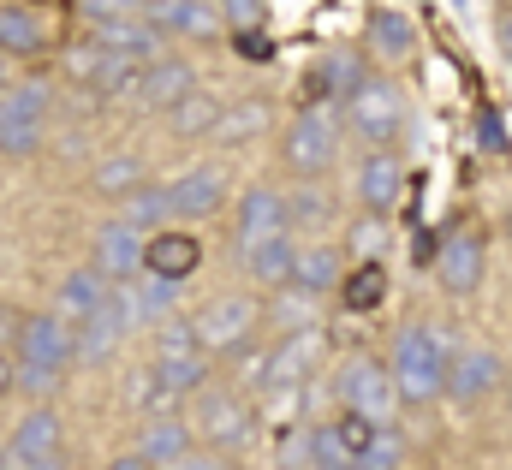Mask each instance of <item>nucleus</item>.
<instances>
[{"mask_svg":"<svg viewBox=\"0 0 512 470\" xmlns=\"http://www.w3.org/2000/svg\"><path fill=\"white\" fill-rule=\"evenodd\" d=\"M447 340L435 328H399L393 340V357H387V375H393V393L399 405H435L441 387H447Z\"/></svg>","mask_w":512,"mask_h":470,"instance_id":"f257e3e1","label":"nucleus"},{"mask_svg":"<svg viewBox=\"0 0 512 470\" xmlns=\"http://www.w3.org/2000/svg\"><path fill=\"white\" fill-rule=\"evenodd\" d=\"M72 363H78V340H72V328H66L54 310H48V316H24L18 346H12V375H18V387H54Z\"/></svg>","mask_w":512,"mask_h":470,"instance_id":"f03ea898","label":"nucleus"},{"mask_svg":"<svg viewBox=\"0 0 512 470\" xmlns=\"http://www.w3.org/2000/svg\"><path fill=\"white\" fill-rule=\"evenodd\" d=\"M48 108H54L48 78H18V84L0 90V155H6V161H30V155L42 149Z\"/></svg>","mask_w":512,"mask_h":470,"instance_id":"7ed1b4c3","label":"nucleus"},{"mask_svg":"<svg viewBox=\"0 0 512 470\" xmlns=\"http://www.w3.org/2000/svg\"><path fill=\"white\" fill-rule=\"evenodd\" d=\"M340 108H346V125L370 143V155H376V149H393V143L405 137V125H411L405 96H399V84H393V78H364Z\"/></svg>","mask_w":512,"mask_h":470,"instance_id":"20e7f679","label":"nucleus"},{"mask_svg":"<svg viewBox=\"0 0 512 470\" xmlns=\"http://www.w3.org/2000/svg\"><path fill=\"white\" fill-rule=\"evenodd\" d=\"M334 393L346 405V417H364L370 429H393L399 423V393H393V375L376 357H352L340 375H334Z\"/></svg>","mask_w":512,"mask_h":470,"instance_id":"39448f33","label":"nucleus"},{"mask_svg":"<svg viewBox=\"0 0 512 470\" xmlns=\"http://www.w3.org/2000/svg\"><path fill=\"white\" fill-rule=\"evenodd\" d=\"M334 155H340V125H334L328 108H304V114L286 125V167L304 185H316L334 167Z\"/></svg>","mask_w":512,"mask_h":470,"instance_id":"423d86ee","label":"nucleus"},{"mask_svg":"<svg viewBox=\"0 0 512 470\" xmlns=\"http://www.w3.org/2000/svg\"><path fill=\"white\" fill-rule=\"evenodd\" d=\"M191 441H209V447H239L245 441V429H251V411H245V399L233 393V387H203L197 399H191Z\"/></svg>","mask_w":512,"mask_h":470,"instance_id":"0eeeda50","label":"nucleus"},{"mask_svg":"<svg viewBox=\"0 0 512 470\" xmlns=\"http://www.w3.org/2000/svg\"><path fill=\"white\" fill-rule=\"evenodd\" d=\"M256 322H262V310H256L251 298H209V304L197 310V322H191V334H197V352L215 357V352H233V346H245Z\"/></svg>","mask_w":512,"mask_h":470,"instance_id":"6e6552de","label":"nucleus"},{"mask_svg":"<svg viewBox=\"0 0 512 470\" xmlns=\"http://www.w3.org/2000/svg\"><path fill=\"white\" fill-rule=\"evenodd\" d=\"M322 328H304V334H286L274 352L262 357L251 369V387H262V393H286V387H298L316 363H322Z\"/></svg>","mask_w":512,"mask_h":470,"instance_id":"1a4fd4ad","label":"nucleus"},{"mask_svg":"<svg viewBox=\"0 0 512 470\" xmlns=\"http://www.w3.org/2000/svg\"><path fill=\"white\" fill-rule=\"evenodd\" d=\"M435 280L453 292V298H471L477 286H483V238L471 233V227H453V233L435 244Z\"/></svg>","mask_w":512,"mask_h":470,"instance_id":"9d476101","label":"nucleus"},{"mask_svg":"<svg viewBox=\"0 0 512 470\" xmlns=\"http://www.w3.org/2000/svg\"><path fill=\"white\" fill-rule=\"evenodd\" d=\"M399 197H405V161H399L393 149L364 155V161H358V203H364V215L382 221V215L399 209Z\"/></svg>","mask_w":512,"mask_h":470,"instance_id":"9b49d317","label":"nucleus"},{"mask_svg":"<svg viewBox=\"0 0 512 470\" xmlns=\"http://www.w3.org/2000/svg\"><path fill=\"white\" fill-rule=\"evenodd\" d=\"M197 262H203V244H197L191 233H173V227H161V233L143 244V274H149V280L185 286V280L197 274Z\"/></svg>","mask_w":512,"mask_h":470,"instance_id":"f8f14e48","label":"nucleus"},{"mask_svg":"<svg viewBox=\"0 0 512 470\" xmlns=\"http://www.w3.org/2000/svg\"><path fill=\"white\" fill-rule=\"evenodd\" d=\"M143 244L149 238L143 233H131V227H120V221H108L102 233H96V274L108 280V286H131L137 274H143Z\"/></svg>","mask_w":512,"mask_h":470,"instance_id":"ddd939ff","label":"nucleus"},{"mask_svg":"<svg viewBox=\"0 0 512 470\" xmlns=\"http://www.w3.org/2000/svg\"><path fill=\"white\" fill-rule=\"evenodd\" d=\"M191 90H197V72H191L179 54H161V60H149V66H143V78H137V102H143L149 114H167V108H179Z\"/></svg>","mask_w":512,"mask_h":470,"instance_id":"4468645a","label":"nucleus"},{"mask_svg":"<svg viewBox=\"0 0 512 470\" xmlns=\"http://www.w3.org/2000/svg\"><path fill=\"white\" fill-rule=\"evenodd\" d=\"M167 203H173L179 221H203V215H215V209L227 203V173L203 161V167H191V173H179V179L167 185Z\"/></svg>","mask_w":512,"mask_h":470,"instance_id":"2eb2a0df","label":"nucleus"},{"mask_svg":"<svg viewBox=\"0 0 512 470\" xmlns=\"http://www.w3.org/2000/svg\"><path fill=\"white\" fill-rule=\"evenodd\" d=\"M507 381V363L495 352H459L447 357V399H459V405H477V399H489L495 387Z\"/></svg>","mask_w":512,"mask_h":470,"instance_id":"dca6fc26","label":"nucleus"},{"mask_svg":"<svg viewBox=\"0 0 512 470\" xmlns=\"http://www.w3.org/2000/svg\"><path fill=\"white\" fill-rule=\"evenodd\" d=\"M370 72H364V60L352 54V48H334V54H322L310 72H304V96L322 108V102H346L358 84H364Z\"/></svg>","mask_w":512,"mask_h":470,"instance_id":"f3484780","label":"nucleus"},{"mask_svg":"<svg viewBox=\"0 0 512 470\" xmlns=\"http://www.w3.org/2000/svg\"><path fill=\"white\" fill-rule=\"evenodd\" d=\"M108 280L96 274V268H72L60 286H54V316L66 322V328H84L90 316H102V304H108Z\"/></svg>","mask_w":512,"mask_h":470,"instance_id":"a211bd4d","label":"nucleus"},{"mask_svg":"<svg viewBox=\"0 0 512 470\" xmlns=\"http://www.w3.org/2000/svg\"><path fill=\"white\" fill-rule=\"evenodd\" d=\"M137 459L149 470H167V465H179V459H191V423H185L179 411L149 417L143 435H137Z\"/></svg>","mask_w":512,"mask_h":470,"instance_id":"6ab92c4d","label":"nucleus"},{"mask_svg":"<svg viewBox=\"0 0 512 470\" xmlns=\"http://www.w3.org/2000/svg\"><path fill=\"white\" fill-rule=\"evenodd\" d=\"M340 280H346V256H340L334 244H298L292 292H304V298H316V304H322V292H334Z\"/></svg>","mask_w":512,"mask_h":470,"instance_id":"aec40b11","label":"nucleus"},{"mask_svg":"<svg viewBox=\"0 0 512 470\" xmlns=\"http://www.w3.org/2000/svg\"><path fill=\"white\" fill-rule=\"evenodd\" d=\"M48 453H66V429L54 411H24L12 441H6V465H24V459H48Z\"/></svg>","mask_w":512,"mask_h":470,"instance_id":"412c9836","label":"nucleus"},{"mask_svg":"<svg viewBox=\"0 0 512 470\" xmlns=\"http://www.w3.org/2000/svg\"><path fill=\"white\" fill-rule=\"evenodd\" d=\"M149 381H155V393H161V405L173 411L185 393H203L209 387V357L203 352H185V357H155L149 363Z\"/></svg>","mask_w":512,"mask_h":470,"instance_id":"4be33fe9","label":"nucleus"},{"mask_svg":"<svg viewBox=\"0 0 512 470\" xmlns=\"http://www.w3.org/2000/svg\"><path fill=\"white\" fill-rule=\"evenodd\" d=\"M274 233H286V197L268 191V185H251L239 197V250H251V244H262Z\"/></svg>","mask_w":512,"mask_h":470,"instance_id":"5701e85b","label":"nucleus"},{"mask_svg":"<svg viewBox=\"0 0 512 470\" xmlns=\"http://www.w3.org/2000/svg\"><path fill=\"white\" fill-rule=\"evenodd\" d=\"M245 256V274H251L256 286H268V292H280V286H292V262H298V238L292 233H274L251 244V250H239Z\"/></svg>","mask_w":512,"mask_h":470,"instance_id":"b1692460","label":"nucleus"},{"mask_svg":"<svg viewBox=\"0 0 512 470\" xmlns=\"http://www.w3.org/2000/svg\"><path fill=\"white\" fill-rule=\"evenodd\" d=\"M48 24L30 12V6H0V60L12 54V60H36V54H48Z\"/></svg>","mask_w":512,"mask_h":470,"instance_id":"393cba45","label":"nucleus"},{"mask_svg":"<svg viewBox=\"0 0 512 470\" xmlns=\"http://www.w3.org/2000/svg\"><path fill=\"white\" fill-rule=\"evenodd\" d=\"M370 48L382 54V60H405L411 48H417V30H411V18L399 12V6H370Z\"/></svg>","mask_w":512,"mask_h":470,"instance_id":"a878e982","label":"nucleus"},{"mask_svg":"<svg viewBox=\"0 0 512 470\" xmlns=\"http://www.w3.org/2000/svg\"><path fill=\"white\" fill-rule=\"evenodd\" d=\"M120 227H131V233L155 238L161 233V221H173V203H167V185H143V191H131L126 203H120V215H114Z\"/></svg>","mask_w":512,"mask_h":470,"instance_id":"bb28decb","label":"nucleus"},{"mask_svg":"<svg viewBox=\"0 0 512 470\" xmlns=\"http://www.w3.org/2000/svg\"><path fill=\"white\" fill-rule=\"evenodd\" d=\"M387 298V268L382 262H364V268H346V280H340V304L352 310V316H364V310H376Z\"/></svg>","mask_w":512,"mask_h":470,"instance_id":"cd10ccee","label":"nucleus"},{"mask_svg":"<svg viewBox=\"0 0 512 470\" xmlns=\"http://www.w3.org/2000/svg\"><path fill=\"white\" fill-rule=\"evenodd\" d=\"M143 185H149V179H143V161H137V155H108V161L90 173V191H96V197H120V203H126L131 191H143Z\"/></svg>","mask_w":512,"mask_h":470,"instance_id":"c85d7f7f","label":"nucleus"},{"mask_svg":"<svg viewBox=\"0 0 512 470\" xmlns=\"http://www.w3.org/2000/svg\"><path fill=\"white\" fill-rule=\"evenodd\" d=\"M268 119H274V108H268L262 96H251V102H233V108H221L215 137H221V143H251V137H262V131H268Z\"/></svg>","mask_w":512,"mask_h":470,"instance_id":"c756f323","label":"nucleus"},{"mask_svg":"<svg viewBox=\"0 0 512 470\" xmlns=\"http://www.w3.org/2000/svg\"><path fill=\"white\" fill-rule=\"evenodd\" d=\"M334 221V203H328V191L322 185H298L292 197H286V233L298 227V233H322Z\"/></svg>","mask_w":512,"mask_h":470,"instance_id":"7c9ffc66","label":"nucleus"},{"mask_svg":"<svg viewBox=\"0 0 512 470\" xmlns=\"http://www.w3.org/2000/svg\"><path fill=\"white\" fill-rule=\"evenodd\" d=\"M167 119H173L179 137H215V125H221V102H215L209 90H191L179 108H167Z\"/></svg>","mask_w":512,"mask_h":470,"instance_id":"2f4dec72","label":"nucleus"},{"mask_svg":"<svg viewBox=\"0 0 512 470\" xmlns=\"http://www.w3.org/2000/svg\"><path fill=\"white\" fill-rule=\"evenodd\" d=\"M173 298H179V286H167V280H149V274H137V280H131L137 322H149V328H161V322L173 316Z\"/></svg>","mask_w":512,"mask_h":470,"instance_id":"473e14b6","label":"nucleus"},{"mask_svg":"<svg viewBox=\"0 0 512 470\" xmlns=\"http://www.w3.org/2000/svg\"><path fill=\"white\" fill-rule=\"evenodd\" d=\"M274 322H280L286 334H304V328H316V298H304V292L280 286V298H274Z\"/></svg>","mask_w":512,"mask_h":470,"instance_id":"72a5a7b5","label":"nucleus"},{"mask_svg":"<svg viewBox=\"0 0 512 470\" xmlns=\"http://www.w3.org/2000/svg\"><path fill=\"white\" fill-rule=\"evenodd\" d=\"M405 459V435H399V423L393 429H376V441H370V453L358 459V470H399Z\"/></svg>","mask_w":512,"mask_h":470,"instance_id":"f704fd0d","label":"nucleus"},{"mask_svg":"<svg viewBox=\"0 0 512 470\" xmlns=\"http://www.w3.org/2000/svg\"><path fill=\"white\" fill-rule=\"evenodd\" d=\"M334 435H340V447H346V459L358 470V459L370 453V441H376V429L364 423V417H334Z\"/></svg>","mask_w":512,"mask_h":470,"instance_id":"c9c22d12","label":"nucleus"},{"mask_svg":"<svg viewBox=\"0 0 512 470\" xmlns=\"http://www.w3.org/2000/svg\"><path fill=\"white\" fill-rule=\"evenodd\" d=\"M387 244V227L382 221H352V233H346V250L358 256V262H376Z\"/></svg>","mask_w":512,"mask_h":470,"instance_id":"e433bc0d","label":"nucleus"},{"mask_svg":"<svg viewBox=\"0 0 512 470\" xmlns=\"http://www.w3.org/2000/svg\"><path fill=\"white\" fill-rule=\"evenodd\" d=\"M262 24H268V6H256V0H227L221 6V30H233V36L262 30Z\"/></svg>","mask_w":512,"mask_h":470,"instance_id":"4c0bfd02","label":"nucleus"},{"mask_svg":"<svg viewBox=\"0 0 512 470\" xmlns=\"http://www.w3.org/2000/svg\"><path fill=\"white\" fill-rule=\"evenodd\" d=\"M161 357H185V352H197V334H191V322H161Z\"/></svg>","mask_w":512,"mask_h":470,"instance_id":"58836bf2","label":"nucleus"},{"mask_svg":"<svg viewBox=\"0 0 512 470\" xmlns=\"http://www.w3.org/2000/svg\"><path fill=\"white\" fill-rule=\"evenodd\" d=\"M126 12H131V6H108V0H84V6H78V18H84V24H96V30H108V24H120Z\"/></svg>","mask_w":512,"mask_h":470,"instance_id":"ea45409f","label":"nucleus"},{"mask_svg":"<svg viewBox=\"0 0 512 470\" xmlns=\"http://www.w3.org/2000/svg\"><path fill=\"white\" fill-rule=\"evenodd\" d=\"M233 48H239L245 60H274V36H268V30H245V36H233Z\"/></svg>","mask_w":512,"mask_h":470,"instance_id":"a19ab883","label":"nucleus"},{"mask_svg":"<svg viewBox=\"0 0 512 470\" xmlns=\"http://www.w3.org/2000/svg\"><path fill=\"white\" fill-rule=\"evenodd\" d=\"M6 470H66V453H48V459H24V465H6Z\"/></svg>","mask_w":512,"mask_h":470,"instance_id":"79ce46f5","label":"nucleus"},{"mask_svg":"<svg viewBox=\"0 0 512 470\" xmlns=\"http://www.w3.org/2000/svg\"><path fill=\"white\" fill-rule=\"evenodd\" d=\"M167 470H227V465H221V459H197V453H191V459H179V465H167Z\"/></svg>","mask_w":512,"mask_h":470,"instance_id":"37998d69","label":"nucleus"},{"mask_svg":"<svg viewBox=\"0 0 512 470\" xmlns=\"http://www.w3.org/2000/svg\"><path fill=\"white\" fill-rule=\"evenodd\" d=\"M483 143H489V149H501V125H495V114H483Z\"/></svg>","mask_w":512,"mask_h":470,"instance_id":"c03bdc74","label":"nucleus"},{"mask_svg":"<svg viewBox=\"0 0 512 470\" xmlns=\"http://www.w3.org/2000/svg\"><path fill=\"white\" fill-rule=\"evenodd\" d=\"M108 470H149L137 453H120V459H108Z\"/></svg>","mask_w":512,"mask_h":470,"instance_id":"a18cd8bd","label":"nucleus"},{"mask_svg":"<svg viewBox=\"0 0 512 470\" xmlns=\"http://www.w3.org/2000/svg\"><path fill=\"white\" fill-rule=\"evenodd\" d=\"M12 381H18V375H12V352H0V393H6Z\"/></svg>","mask_w":512,"mask_h":470,"instance_id":"49530a36","label":"nucleus"},{"mask_svg":"<svg viewBox=\"0 0 512 470\" xmlns=\"http://www.w3.org/2000/svg\"><path fill=\"white\" fill-rule=\"evenodd\" d=\"M501 48H507V54H512V12H507V18H501Z\"/></svg>","mask_w":512,"mask_h":470,"instance_id":"de8ad7c7","label":"nucleus"},{"mask_svg":"<svg viewBox=\"0 0 512 470\" xmlns=\"http://www.w3.org/2000/svg\"><path fill=\"white\" fill-rule=\"evenodd\" d=\"M0 90H6V60H0Z\"/></svg>","mask_w":512,"mask_h":470,"instance_id":"09e8293b","label":"nucleus"},{"mask_svg":"<svg viewBox=\"0 0 512 470\" xmlns=\"http://www.w3.org/2000/svg\"><path fill=\"white\" fill-rule=\"evenodd\" d=\"M507 393H512V375H507Z\"/></svg>","mask_w":512,"mask_h":470,"instance_id":"8fccbe9b","label":"nucleus"}]
</instances>
